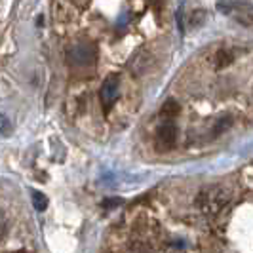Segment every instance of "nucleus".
<instances>
[{
	"label": "nucleus",
	"instance_id": "f257e3e1",
	"mask_svg": "<svg viewBox=\"0 0 253 253\" xmlns=\"http://www.w3.org/2000/svg\"><path fill=\"white\" fill-rule=\"evenodd\" d=\"M230 200V190L223 189V187H211L200 192L198 196V206L204 213L208 215H215L219 213Z\"/></svg>",
	"mask_w": 253,
	"mask_h": 253
},
{
	"label": "nucleus",
	"instance_id": "f03ea898",
	"mask_svg": "<svg viewBox=\"0 0 253 253\" xmlns=\"http://www.w3.org/2000/svg\"><path fill=\"white\" fill-rule=\"evenodd\" d=\"M95 59H97V48L89 40L76 42L67 50V61L73 67H89L95 63Z\"/></svg>",
	"mask_w": 253,
	"mask_h": 253
},
{
	"label": "nucleus",
	"instance_id": "7ed1b4c3",
	"mask_svg": "<svg viewBox=\"0 0 253 253\" xmlns=\"http://www.w3.org/2000/svg\"><path fill=\"white\" fill-rule=\"evenodd\" d=\"M219 12L234 17L238 23L253 27V4L250 2H232V0H219L217 2Z\"/></svg>",
	"mask_w": 253,
	"mask_h": 253
},
{
	"label": "nucleus",
	"instance_id": "20e7f679",
	"mask_svg": "<svg viewBox=\"0 0 253 253\" xmlns=\"http://www.w3.org/2000/svg\"><path fill=\"white\" fill-rule=\"evenodd\" d=\"M118 95H120V78L116 75L107 76V78L103 80L101 89H99V97H101L103 109H105V111H111L113 105L116 103V99H118Z\"/></svg>",
	"mask_w": 253,
	"mask_h": 253
},
{
	"label": "nucleus",
	"instance_id": "39448f33",
	"mask_svg": "<svg viewBox=\"0 0 253 253\" xmlns=\"http://www.w3.org/2000/svg\"><path fill=\"white\" fill-rule=\"evenodd\" d=\"M175 139H177V127L173 122L166 120L162 126L158 127L156 131V143L160 149H171L175 145Z\"/></svg>",
	"mask_w": 253,
	"mask_h": 253
},
{
	"label": "nucleus",
	"instance_id": "423d86ee",
	"mask_svg": "<svg viewBox=\"0 0 253 253\" xmlns=\"http://www.w3.org/2000/svg\"><path fill=\"white\" fill-rule=\"evenodd\" d=\"M179 113H181V105H179L175 99H168V101L162 105V109H160V116L164 118V120H173V118H177Z\"/></svg>",
	"mask_w": 253,
	"mask_h": 253
},
{
	"label": "nucleus",
	"instance_id": "0eeeda50",
	"mask_svg": "<svg viewBox=\"0 0 253 253\" xmlns=\"http://www.w3.org/2000/svg\"><path fill=\"white\" fill-rule=\"evenodd\" d=\"M31 200H33V208H35L37 211H44V210L48 208V198H46V194L40 192V190H31Z\"/></svg>",
	"mask_w": 253,
	"mask_h": 253
},
{
	"label": "nucleus",
	"instance_id": "6e6552de",
	"mask_svg": "<svg viewBox=\"0 0 253 253\" xmlns=\"http://www.w3.org/2000/svg\"><path fill=\"white\" fill-rule=\"evenodd\" d=\"M230 61H232V55H230L228 51H225V50L219 51V53L215 55V67H217V69H223V67H227Z\"/></svg>",
	"mask_w": 253,
	"mask_h": 253
},
{
	"label": "nucleus",
	"instance_id": "1a4fd4ad",
	"mask_svg": "<svg viewBox=\"0 0 253 253\" xmlns=\"http://www.w3.org/2000/svg\"><path fill=\"white\" fill-rule=\"evenodd\" d=\"M230 124H232V118H230V116H221V118H219V122H217V126H215V135L223 133Z\"/></svg>",
	"mask_w": 253,
	"mask_h": 253
},
{
	"label": "nucleus",
	"instance_id": "9d476101",
	"mask_svg": "<svg viewBox=\"0 0 253 253\" xmlns=\"http://www.w3.org/2000/svg\"><path fill=\"white\" fill-rule=\"evenodd\" d=\"M204 17H206L204 10H198V12H194L192 15H190V25H192V27H198L204 21Z\"/></svg>",
	"mask_w": 253,
	"mask_h": 253
},
{
	"label": "nucleus",
	"instance_id": "9b49d317",
	"mask_svg": "<svg viewBox=\"0 0 253 253\" xmlns=\"http://www.w3.org/2000/svg\"><path fill=\"white\" fill-rule=\"evenodd\" d=\"M2 135H4V137L10 135V124H8V118H6V116H2Z\"/></svg>",
	"mask_w": 253,
	"mask_h": 253
},
{
	"label": "nucleus",
	"instance_id": "f8f14e48",
	"mask_svg": "<svg viewBox=\"0 0 253 253\" xmlns=\"http://www.w3.org/2000/svg\"><path fill=\"white\" fill-rule=\"evenodd\" d=\"M122 204V200H118V198H114V200H105L103 202V208H107V210H113L111 206H120Z\"/></svg>",
	"mask_w": 253,
	"mask_h": 253
},
{
	"label": "nucleus",
	"instance_id": "ddd939ff",
	"mask_svg": "<svg viewBox=\"0 0 253 253\" xmlns=\"http://www.w3.org/2000/svg\"><path fill=\"white\" fill-rule=\"evenodd\" d=\"M15 253H25V252H15Z\"/></svg>",
	"mask_w": 253,
	"mask_h": 253
}]
</instances>
